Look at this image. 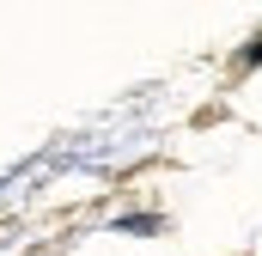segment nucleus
<instances>
[{
  "label": "nucleus",
  "mask_w": 262,
  "mask_h": 256,
  "mask_svg": "<svg viewBox=\"0 0 262 256\" xmlns=\"http://www.w3.org/2000/svg\"><path fill=\"white\" fill-rule=\"evenodd\" d=\"M250 61H262V37L250 43V49H244V67H250Z\"/></svg>",
  "instance_id": "1"
}]
</instances>
